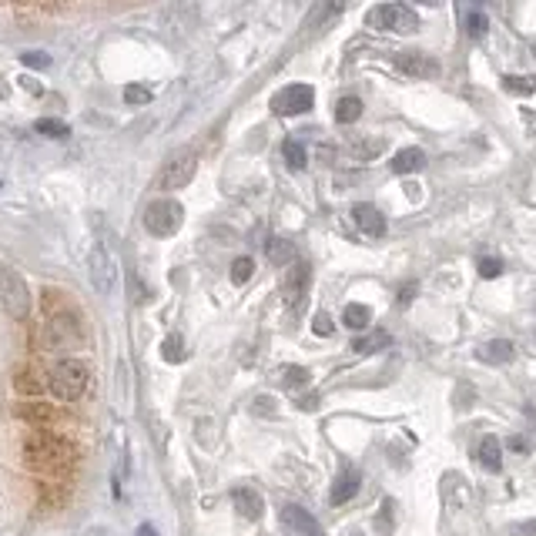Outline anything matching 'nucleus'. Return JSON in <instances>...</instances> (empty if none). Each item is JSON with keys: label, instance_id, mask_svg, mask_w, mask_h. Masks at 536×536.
Listing matches in <instances>:
<instances>
[{"label": "nucleus", "instance_id": "f257e3e1", "mask_svg": "<svg viewBox=\"0 0 536 536\" xmlns=\"http://www.w3.org/2000/svg\"><path fill=\"white\" fill-rule=\"evenodd\" d=\"M74 459H78V449H74V442L64 440L61 433L34 429V433H28V440H24V463H28L34 473L57 476V473L74 466Z\"/></svg>", "mask_w": 536, "mask_h": 536}, {"label": "nucleus", "instance_id": "f03ea898", "mask_svg": "<svg viewBox=\"0 0 536 536\" xmlns=\"http://www.w3.org/2000/svg\"><path fill=\"white\" fill-rule=\"evenodd\" d=\"M87 379H91V372H87V366H84L81 359H61L54 369H51V375H47V389L61 402H74V399L84 396Z\"/></svg>", "mask_w": 536, "mask_h": 536}, {"label": "nucleus", "instance_id": "7ed1b4c3", "mask_svg": "<svg viewBox=\"0 0 536 536\" xmlns=\"http://www.w3.org/2000/svg\"><path fill=\"white\" fill-rule=\"evenodd\" d=\"M0 302L7 309V316L24 322L30 316V289L24 276L11 268V265H0Z\"/></svg>", "mask_w": 536, "mask_h": 536}, {"label": "nucleus", "instance_id": "20e7f679", "mask_svg": "<svg viewBox=\"0 0 536 536\" xmlns=\"http://www.w3.org/2000/svg\"><path fill=\"white\" fill-rule=\"evenodd\" d=\"M366 24L372 30H389V34H413L419 30V17L406 4H379L366 14Z\"/></svg>", "mask_w": 536, "mask_h": 536}, {"label": "nucleus", "instance_id": "39448f33", "mask_svg": "<svg viewBox=\"0 0 536 536\" xmlns=\"http://www.w3.org/2000/svg\"><path fill=\"white\" fill-rule=\"evenodd\" d=\"M181 221H185V208L175 202V198H158L152 205L144 208V228L158 238H168V235H175L181 228Z\"/></svg>", "mask_w": 536, "mask_h": 536}, {"label": "nucleus", "instance_id": "423d86ee", "mask_svg": "<svg viewBox=\"0 0 536 536\" xmlns=\"http://www.w3.org/2000/svg\"><path fill=\"white\" fill-rule=\"evenodd\" d=\"M81 342V322L74 312H47L44 322V345L47 349H70Z\"/></svg>", "mask_w": 536, "mask_h": 536}, {"label": "nucleus", "instance_id": "0eeeda50", "mask_svg": "<svg viewBox=\"0 0 536 536\" xmlns=\"http://www.w3.org/2000/svg\"><path fill=\"white\" fill-rule=\"evenodd\" d=\"M194 171H198V154L192 148H181L168 158V165L161 168V175H158V188L161 192H175V188H185L188 181L194 178Z\"/></svg>", "mask_w": 536, "mask_h": 536}, {"label": "nucleus", "instance_id": "6e6552de", "mask_svg": "<svg viewBox=\"0 0 536 536\" xmlns=\"http://www.w3.org/2000/svg\"><path fill=\"white\" fill-rule=\"evenodd\" d=\"M87 272H91V282H95L97 295H111L114 292V282H118V261L104 245H95L91 255H87Z\"/></svg>", "mask_w": 536, "mask_h": 536}, {"label": "nucleus", "instance_id": "1a4fd4ad", "mask_svg": "<svg viewBox=\"0 0 536 536\" xmlns=\"http://www.w3.org/2000/svg\"><path fill=\"white\" fill-rule=\"evenodd\" d=\"M316 104V91L309 84H289L282 87L276 97H272V111L282 114V118H292V114H305Z\"/></svg>", "mask_w": 536, "mask_h": 536}, {"label": "nucleus", "instance_id": "9d476101", "mask_svg": "<svg viewBox=\"0 0 536 536\" xmlns=\"http://www.w3.org/2000/svg\"><path fill=\"white\" fill-rule=\"evenodd\" d=\"M392 64H396V70H402L406 78H416V81H426V78L440 74V61L423 54V51H399L392 57Z\"/></svg>", "mask_w": 536, "mask_h": 536}, {"label": "nucleus", "instance_id": "9b49d317", "mask_svg": "<svg viewBox=\"0 0 536 536\" xmlns=\"http://www.w3.org/2000/svg\"><path fill=\"white\" fill-rule=\"evenodd\" d=\"M14 416L17 419H24V423H30L34 429H47L51 423L61 419V409H57L54 402H37V399H30V402H17Z\"/></svg>", "mask_w": 536, "mask_h": 536}, {"label": "nucleus", "instance_id": "f8f14e48", "mask_svg": "<svg viewBox=\"0 0 536 536\" xmlns=\"http://www.w3.org/2000/svg\"><path fill=\"white\" fill-rule=\"evenodd\" d=\"M282 526H285L289 533H295V536H326L316 516H312L309 509H302V507H285V509H282Z\"/></svg>", "mask_w": 536, "mask_h": 536}, {"label": "nucleus", "instance_id": "ddd939ff", "mask_svg": "<svg viewBox=\"0 0 536 536\" xmlns=\"http://www.w3.org/2000/svg\"><path fill=\"white\" fill-rule=\"evenodd\" d=\"M309 278H312L309 265H305V261H292L289 268H285V278H282V295H285V302H299V299H302L305 289H309Z\"/></svg>", "mask_w": 536, "mask_h": 536}, {"label": "nucleus", "instance_id": "4468645a", "mask_svg": "<svg viewBox=\"0 0 536 536\" xmlns=\"http://www.w3.org/2000/svg\"><path fill=\"white\" fill-rule=\"evenodd\" d=\"M359 482H362V476H359V469L356 466H345L339 476H335V482H332V507H342V503H349L352 496L359 493Z\"/></svg>", "mask_w": 536, "mask_h": 536}, {"label": "nucleus", "instance_id": "2eb2a0df", "mask_svg": "<svg viewBox=\"0 0 536 536\" xmlns=\"http://www.w3.org/2000/svg\"><path fill=\"white\" fill-rule=\"evenodd\" d=\"M513 356H516V345L509 339H490L476 349V359L486 366H507V362H513Z\"/></svg>", "mask_w": 536, "mask_h": 536}, {"label": "nucleus", "instance_id": "dca6fc26", "mask_svg": "<svg viewBox=\"0 0 536 536\" xmlns=\"http://www.w3.org/2000/svg\"><path fill=\"white\" fill-rule=\"evenodd\" d=\"M352 219H356V225L369 235V238H383L385 235V215L375 205H366V202L356 205L352 208Z\"/></svg>", "mask_w": 536, "mask_h": 536}, {"label": "nucleus", "instance_id": "f3484780", "mask_svg": "<svg viewBox=\"0 0 536 536\" xmlns=\"http://www.w3.org/2000/svg\"><path fill=\"white\" fill-rule=\"evenodd\" d=\"M232 503L238 509V516H245V520H261V513H265L259 490H252V486H238L232 493Z\"/></svg>", "mask_w": 536, "mask_h": 536}, {"label": "nucleus", "instance_id": "a211bd4d", "mask_svg": "<svg viewBox=\"0 0 536 536\" xmlns=\"http://www.w3.org/2000/svg\"><path fill=\"white\" fill-rule=\"evenodd\" d=\"M44 385H47V379L41 375L37 366H21V369L14 372V389L21 392V396L37 399L44 392Z\"/></svg>", "mask_w": 536, "mask_h": 536}, {"label": "nucleus", "instance_id": "6ab92c4d", "mask_svg": "<svg viewBox=\"0 0 536 536\" xmlns=\"http://www.w3.org/2000/svg\"><path fill=\"white\" fill-rule=\"evenodd\" d=\"M389 168H392L396 175H416V171L426 168V152H423V148H402V152L389 161Z\"/></svg>", "mask_w": 536, "mask_h": 536}, {"label": "nucleus", "instance_id": "aec40b11", "mask_svg": "<svg viewBox=\"0 0 536 536\" xmlns=\"http://www.w3.org/2000/svg\"><path fill=\"white\" fill-rule=\"evenodd\" d=\"M476 459H480V466L486 473H499L503 469V446L496 436H482L480 449H476Z\"/></svg>", "mask_w": 536, "mask_h": 536}, {"label": "nucleus", "instance_id": "412c9836", "mask_svg": "<svg viewBox=\"0 0 536 536\" xmlns=\"http://www.w3.org/2000/svg\"><path fill=\"white\" fill-rule=\"evenodd\" d=\"M265 255H268V261L276 268H289L292 261H295V245H292L289 238H268L265 242Z\"/></svg>", "mask_w": 536, "mask_h": 536}, {"label": "nucleus", "instance_id": "4be33fe9", "mask_svg": "<svg viewBox=\"0 0 536 536\" xmlns=\"http://www.w3.org/2000/svg\"><path fill=\"white\" fill-rule=\"evenodd\" d=\"M389 345H392V335L383 329H375V332H369V335L356 339V342H352V352H359V356H372V352H383Z\"/></svg>", "mask_w": 536, "mask_h": 536}, {"label": "nucleus", "instance_id": "5701e85b", "mask_svg": "<svg viewBox=\"0 0 536 536\" xmlns=\"http://www.w3.org/2000/svg\"><path fill=\"white\" fill-rule=\"evenodd\" d=\"M369 322H372V309H369V305L349 302V305L342 309V326H345V329L359 332V329H366Z\"/></svg>", "mask_w": 536, "mask_h": 536}, {"label": "nucleus", "instance_id": "b1692460", "mask_svg": "<svg viewBox=\"0 0 536 536\" xmlns=\"http://www.w3.org/2000/svg\"><path fill=\"white\" fill-rule=\"evenodd\" d=\"M463 28H466V34L473 41H480L482 34H486V28H490V21H486V14H482L480 7H463Z\"/></svg>", "mask_w": 536, "mask_h": 536}, {"label": "nucleus", "instance_id": "393cba45", "mask_svg": "<svg viewBox=\"0 0 536 536\" xmlns=\"http://www.w3.org/2000/svg\"><path fill=\"white\" fill-rule=\"evenodd\" d=\"M359 118H362V101H359V97H339V104H335V121L356 124Z\"/></svg>", "mask_w": 536, "mask_h": 536}, {"label": "nucleus", "instance_id": "a878e982", "mask_svg": "<svg viewBox=\"0 0 536 536\" xmlns=\"http://www.w3.org/2000/svg\"><path fill=\"white\" fill-rule=\"evenodd\" d=\"M309 379H312V372L309 369H302V366H285L282 369V375H278V383L285 385V389H302V385H309Z\"/></svg>", "mask_w": 536, "mask_h": 536}, {"label": "nucleus", "instance_id": "bb28decb", "mask_svg": "<svg viewBox=\"0 0 536 536\" xmlns=\"http://www.w3.org/2000/svg\"><path fill=\"white\" fill-rule=\"evenodd\" d=\"M503 87H507L509 95H533L536 78H530V74H507V78H503Z\"/></svg>", "mask_w": 536, "mask_h": 536}, {"label": "nucleus", "instance_id": "cd10ccee", "mask_svg": "<svg viewBox=\"0 0 536 536\" xmlns=\"http://www.w3.org/2000/svg\"><path fill=\"white\" fill-rule=\"evenodd\" d=\"M34 131L37 135H47V138H68L70 128L64 121H57V118H41V121L34 124Z\"/></svg>", "mask_w": 536, "mask_h": 536}, {"label": "nucleus", "instance_id": "c85d7f7f", "mask_svg": "<svg viewBox=\"0 0 536 536\" xmlns=\"http://www.w3.org/2000/svg\"><path fill=\"white\" fill-rule=\"evenodd\" d=\"M252 272H255V261L248 259V255H242V259H235L232 261V285H245L248 278H252Z\"/></svg>", "mask_w": 536, "mask_h": 536}, {"label": "nucleus", "instance_id": "c756f323", "mask_svg": "<svg viewBox=\"0 0 536 536\" xmlns=\"http://www.w3.org/2000/svg\"><path fill=\"white\" fill-rule=\"evenodd\" d=\"M161 356H165V362H181L185 359V339H181L178 332L168 335L165 342H161Z\"/></svg>", "mask_w": 536, "mask_h": 536}, {"label": "nucleus", "instance_id": "7c9ffc66", "mask_svg": "<svg viewBox=\"0 0 536 536\" xmlns=\"http://www.w3.org/2000/svg\"><path fill=\"white\" fill-rule=\"evenodd\" d=\"M282 154H285L289 168H305V165H309V161H305V148L299 144V141H285V144H282Z\"/></svg>", "mask_w": 536, "mask_h": 536}, {"label": "nucleus", "instance_id": "2f4dec72", "mask_svg": "<svg viewBox=\"0 0 536 536\" xmlns=\"http://www.w3.org/2000/svg\"><path fill=\"white\" fill-rule=\"evenodd\" d=\"M124 101H128V104H148V101H152V91L141 87V84H128V87H124Z\"/></svg>", "mask_w": 536, "mask_h": 536}, {"label": "nucleus", "instance_id": "473e14b6", "mask_svg": "<svg viewBox=\"0 0 536 536\" xmlns=\"http://www.w3.org/2000/svg\"><path fill=\"white\" fill-rule=\"evenodd\" d=\"M312 332H316V335H322V339H329L332 332H335V322H332L329 312H318V316L312 318Z\"/></svg>", "mask_w": 536, "mask_h": 536}, {"label": "nucleus", "instance_id": "72a5a7b5", "mask_svg": "<svg viewBox=\"0 0 536 536\" xmlns=\"http://www.w3.org/2000/svg\"><path fill=\"white\" fill-rule=\"evenodd\" d=\"M375 530H379L383 536L392 533V499H385L383 503V513L375 516Z\"/></svg>", "mask_w": 536, "mask_h": 536}, {"label": "nucleus", "instance_id": "f704fd0d", "mask_svg": "<svg viewBox=\"0 0 536 536\" xmlns=\"http://www.w3.org/2000/svg\"><path fill=\"white\" fill-rule=\"evenodd\" d=\"M21 61H24L28 68H37V70L51 68V57L44 54V51H24V54H21Z\"/></svg>", "mask_w": 536, "mask_h": 536}, {"label": "nucleus", "instance_id": "c9c22d12", "mask_svg": "<svg viewBox=\"0 0 536 536\" xmlns=\"http://www.w3.org/2000/svg\"><path fill=\"white\" fill-rule=\"evenodd\" d=\"M252 413H259V416H276V413H278L276 399H272V396H255V402H252Z\"/></svg>", "mask_w": 536, "mask_h": 536}, {"label": "nucleus", "instance_id": "e433bc0d", "mask_svg": "<svg viewBox=\"0 0 536 536\" xmlns=\"http://www.w3.org/2000/svg\"><path fill=\"white\" fill-rule=\"evenodd\" d=\"M480 276L482 278H499L503 276V261L499 259H480Z\"/></svg>", "mask_w": 536, "mask_h": 536}, {"label": "nucleus", "instance_id": "4c0bfd02", "mask_svg": "<svg viewBox=\"0 0 536 536\" xmlns=\"http://www.w3.org/2000/svg\"><path fill=\"white\" fill-rule=\"evenodd\" d=\"M513 536H536V520L516 523V526H513Z\"/></svg>", "mask_w": 536, "mask_h": 536}, {"label": "nucleus", "instance_id": "58836bf2", "mask_svg": "<svg viewBox=\"0 0 536 536\" xmlns=\"http://www.w3.org/2000/svg\"><path fill=\"white\" fill-rule=\"evenodd\" d=\"M299 409H305V413H312V409H318V396H305V399H299Z\"/></svg>", "mask_w": 536, "mask_h": 536}, {"label": "nucleus", "instance_id": "ea45409f", "mask_svg": "<svg viewBox=\"0 0 536 536\" xmlns=\"http://www.w3.org/2000/svg\"><path fill=\"white\" fill-rule=\"evenodd\" d=\"M413 295H416V285H406V289H399V305L413 302Z\"/></svg>", "mask_w": 536, "mask_h": 536}, {"label": "nucleus", "instance_id": "a19ab883", "mask_svg": "<svg viewBox=\"0 0 536 536\" xmlns=\"http://www.w3.org/2000/svg\"><path fill=\"white\" fill-rule=\"evenodd\" d=\"M509 449H516V453H526V440H523V436H513V440H509Z\"/></svg>", "mask_w": 536, "mask_h": 536}, {"label": "nucleus", "instance_id": "79ce46f5", "mask_svg": "<svg viewBox=\"0 0 536 536\" xmlns=\"http://www.w3.org/2000/svg\"><path fill=\"white\" fill-rule=\"evenodd\" d=\"M138 536H158V530H154L152 523H141V526H138Z\"/></svg>", "mask_w": 536, "mask_h": 536}, {"label": "nucleus", "instance_id": "37998d69", "mask_svg": "<svg viewBox=\"0 0 536 536\" xmlns=\"http://www.w3.org/2000/svg\"><path fill=\"white\" fill-rule=\"evenodd\" d=\"M24 87H28V91H34V95H41V84L30 81V78H24Z\"/></svg>", "mask_w": 536, "mask_h": 536}, {"label": "nucleus", "instance_id": "c03bdc74", "mask_svg": "<svg viewBox=\"0 0 536 536\" xmlns=\"http://www.w3.org/2000/svg\"><path fill=\"white\" fill-rule=\"evenodd\" d=\"M7 95H11V84H7V81H4V78H0V101H4V97H7Z\"/></svg>", "mask_w": 536, "mask_h": 536}, {"label": "nucleus", "instance_id": "a18cd8bd", "mask_svg": "<svg viewBox=\"0 0 536 536\" xmlns=\"http://www.w3.org/2000/svg\"><path fill=\"white\" fill-rule=\"evenodd\" d=\"M533 342H536V335H533Z\"/></svg>", "mask_w": 536, "mask_h": 536}, {"label": "nucleus", "instance_id": "49530a36", "mask_svg": "<svg viewBox=\"0 0 536 536\" xmlns=\"http://www.w3.org/2000/svg\"><path fill=\"white\" fill-rule=\"evenodd\" d=\"M356 536H359V533H356Z\"/></svg>", "mask_w": 536, "mask_h": 536}]
</instances>
